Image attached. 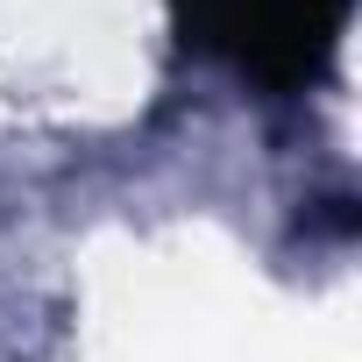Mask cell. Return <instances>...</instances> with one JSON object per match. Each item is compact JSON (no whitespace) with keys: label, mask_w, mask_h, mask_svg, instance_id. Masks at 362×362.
Wrapping results in <instances>:
<instances>
[{"label":"cell","mask_w":362,"mask_h":362,"mask_svg":"<svg viewBox=\"0 0 362 362\" xmlns=\"http://www.w3.org/2000/svg\"><path fill=\"white\" fill-rule=\"evenodd\" d=\"M348 8L355 0H177V29L263 93H305L327 78Z\"/></svg>","instance_id":"1"}]
</instances>
